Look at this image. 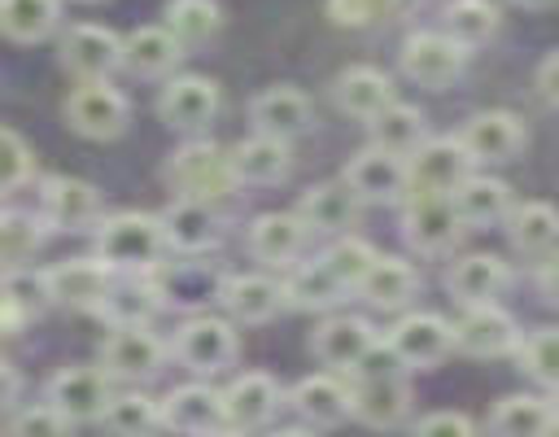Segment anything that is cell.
<instances>
[{
    "label": "cell",
    "instance_id": "cell-55",
    "mask_svg": "<svg viewBox=\"0 0 559 437\" xmlns=\"http://www.w3.org/2000/svg\"><path fill=\"white\" fill-rule=\"evenodd\" d=\"M271 437H314V433H306V428H280V433H271Z\"/></svg>",
    "mask_w": 559,
    "mask_h": 437
},
{
    "label": "cell",
    "instance_id": "cell-26",
    "mask_svg": "<svg viewBox=\"0 0 559 437\" xmlns=\"http://www.w3.org/2000/svg\"><path fill=\"white\" fill-rule=\"evenodd\" d=\"M306 232H310V227H306L297 214L271 210V214H258V218L249 223L245 245H249V253H253L258 262H266V267H288V262L301 253Z\"/></svg>",
    "mask_w": 559,
    "mask_h": 437
},
{
    "label": "cell",
    "instance_id": "cell-14",
    "mask_svg": "<svg viewBox=\"0 0 559 437\" xmlns=\"http://www.w3.org/2000/svg\"><path fill=\"white\" fill-rule=\"evenodd\" d=\"M341 179L354 188L358 201H397L411 188V166H406V157L367 144L362 153L349 157V166H345Z\"/></svg>",
    "mask_w": 559,
    "mask_h": 437
},
{
    "label": "cell",
    "instance_id": "cell-48",
    "mask_svg": "<svg viewBox=\"0 0 559 437\" xmlns=\"http://www.w3.org/2000/svg\"><path fill=\"white\" fill-rule=\"evenodd\" d=\"M397 4L402 0H328V17L349 31H371V26H384L397 13Z\"/></svg>",
    "mask_w": 559,
    "mask_h": 437
},
{
    "label": "cell",
    "instance_id": "cell-42",
    "mask_svg": "<svg viewBox=\"0 0 559 437\" xmlns=\"http://www.w3.org/2000/svg\"><path fill=\"white\" fill-rule=\"evenodd\" d=\"M371 144L384 149V153H397V157H411L419 144H424V114L415 105H389L376 122H371Z\"/></svg>",
    "mask_w": 559,
    "mask_h": 437
},
{
    "label": "cell",
    "instance_id": "cell-35",
    "mask_svg": "<svg viewBox=\"0 0 559 437\" xmlns=\"http://www.w3.org/2000/svg\"><path fill=\"white\" fill-rule=\"evenodd\" d=\"M489 433L493 437H550L555 433V411H550L546 398L511 393L489 411Z\"/></svg>",
    "mask_w": 559,
    "mask_h": 437
},
{
    "label": "cell",
    "instance_id": "cell-40",
    "mask_svg": "<svg viewBox=\"0 0 559 437\" xmlns=\"http://www.w3.org/2000/svg\"><path fill=\"white\" fill-rule=\"evenodd\" d=\"M61 22V0H0V31L13 44L48 39Z\"/></svg>",
    "mask_w": 559,
    "mask_h": 437
},
{
    "label": "cell",
    "instance_id": "cell-15",
    "mask_svg": "<svg viewBox=\"0 0 559 437\" xmlns=\"http://www.w3.org/2000/svg\"><path fill=\"white\" fill-rule=\"evenodd\" d=\"M520 328L498 306H467V315L454 323V350L467 358H502L520 350Z\"/></svg>",
    "mask_w": 559,
    "mask_h": 437
},
{
    "label": "cell",
    "instance_id": "cell-23",
    "mask_svg": "<svg viewBox=\"0 0 559 437\" xmlns=\"http://www.w3.org/2000/svg\"><path fill=\"white\" fill-rule=\"evenodd\" d=\"M223 406L236 433H253L280 411V385L266 371H245L223 389Z\"/></svg>",
    "mask_w": 559,
    "mask_h": 437
},
{
    "label": "cell",
    "instance_id": "cell-20",
    "mask_svg": "<svg viewBox=\"0 0 559 437\" xmlns=\"http://www.w3.org/2000/svg\"><path fill=\"white\" fill-rule=\"evenodd\" d=\"M162 227H166V240L175 253L183 258H201L218 245L223 236V223L214 214V205L205 201H188V197H175L166 210H162Z\"/></svg>",
    "mask_w": 559,
    "mask_h": 437
},
{
    "label": "cell",
    "instance_id": "cell-36",
    "mask_svg": "<svg viewBox=\"0 0 559 437\" xmlns=\"http://www.w3.org/2000/svg\"><path fill=\"white\" fill-rule=\"evenodd\" d=\"M157 306H162L157 284L127 275L122 284L109 288V297H105V306H100L96 315L109 319V328H148V319L157 315Z\"/></svg>",
    "mask_w": 559,
    "mask_h": 437
},
{
    "label": "cell",
    "instance_id": "cell-10",
    "mask_svg": "<svg viewBox=\"0 0 559 437\" xmlns=\"http://www.w3.org/2000/svg\"><path fill=\"white\" fill-rule=\"evenodd\" d=\"M162 358H166V345L148 328H114L100 345V371L127 385L153 380L162 371Z\"/></svg>",
    "mask_w": 559,
    "mask_h": 437
},
{
    "label": "cell",
    "instance_id": "cell-9",
    "mask_svg": "<svg viewBox=\"0 0 559 437\" xmlns=\"http://www.w3.org/2000/svg\"><path fill=\"white\" fill-rule=\"evenodd\" d=\"M467 48H459L445 31H415L402 44V74L419 87H445L463 74Z\"/></svg>",
    "mask_w": 559,
    "mask_h": 437
},
{
    "label": "cell",
    "instance_id": "cell-4",
    "mask_svg": "<svg viewBox=\"0 0 559 437\" xmlns=\"http://www.w3.org/2000/svg\"><path fill=\"white\" fill-rule=\"evenodd\" d=\"M472 153L463 149L459 135H441V140H424L406 166H411V192H445L454 197L467 179H472Z\"/></svg>",
    "mask_w": 559,
    "mask_h": 437
},
{
    "label": "cell",
    "instance_id": "cell-18",
    "mask_svg": "<svg viewBox=\"0 0 559 437\" xmlns=\"http://www.w3.org/2000/svg\"><path fill=\"white\" fill-rule=\"evenodd\" d=\"M48 402L66 415V420H100L114 402L109 393V376L100 367H61L48 380Z\"/></svg>",
    "mask_w": 559,
    "mask_h": 437
},
{
    "label": "cell",
    "instance_id": "cell-43",
    "mask_svg": "<svg viewBox=\"0 0 559 437\" xmlns=\"http://www.w3.org/2000/svg\"><path fill=\"white\" fill-rule=\"evenodd\" d=\"M223 26V13L214 0H166V31L179 44H205Z\"/></svg>",
    "mask_w": 559,
    "mask_h": 437
},
{
    "label": "cell",
    "instance_id": "cell-24",
    "mask_svg": "<svg viewBox=\"0 0 559 437\" xmlns=\"http://www.w3.org/2000/svg\"><path fill=\"white\" fill-rule=\"evenodd\" d=\"M249 118H253L258 135L293 140L310 127V101H306V92H297L288 83H275V87H266L249 101Z\"/></svg>",
    "mask_w": 559,
    "mask_h": 437
},
{
    "label": "cell",
    "instance_id": "cell-41",
    "mask_svg": "<svg viewBox=\"0 0 559 437\" xmlns=\"http://www.w3.org/2000/svg\"><path fill=\"white\" fill-rule=\"evenodd\" d=\"M441 31L459 48H480L498 31V4H489V0H450L445 17H441Z\"/></svg>",
    "mask_w": 559,
    "mask_h": 437
},
{
    "label": "cell",
    "instance_id": "cell-11",
    "mask_svg": "<svg viewBox=\"0 0 559 437\" xmlns=\"http://www.w3.org/2000/svg\"><path fill=\"white\" fill-rule=\"evenodd\" d=\"M175 358L188 367V371H197V376H214V371H223V367H231V358H236V332H231V323H223V319H210V315H197V319H188L179 332H175Z\"/></svg>",
    "mask_w": 559,
    "mask_h": 437
},
{
    "label": "cell",
    "instance_id": "cell-38",
    "mask_svg": "<svg viewBox=\"0 0 559 437\" xmlns=\"http://www.w3.org/2000/svg\"><path fill=\"white\" fill-rule=\"evenodd\" d=\"M162 267H166V262H162ZM153 284H157L162 302L201 306V302H210V297H223V284H227V280H218L205 262H175V267H166Z\"/></svg>",
    "mask_w": 559,
    "mask_h": 437
},
{
    "label": "cell",
    "instance_id": "cell-8",
    "mask_svg": "<svg viewBox=\"0 0 559 437\" xmlns=\"http://www.w3.org/2000/svg\"><path fill=\"white\" fill-rule=\"evenodd\" d=\"M354 420H362L367 428H397L411 415V385L402 371H354Z\"/></svg>",
    "mask_w": 559,
    "mask_h": 437
},
{
    "label": "cell",
    "instance_id": "cell-56",
    "mask_svg": "<svg viewBox=\"0 0 559 437\" xmlns=\"http://www.w3.org/2000/svg\"><path fill=\"white\" fill-rule=\"evenodd\" d=\"M550 411H555V428H559V389H555V398H550Z\"/></svg>",
    "mask_w": 559,
    "mask_h": 437
},
{
    "label": "cell",
    "instance_id": "cell-21",
    "mask_svg": "<svg viewBox=\"0 0 559 437\" xmlns=\"http://www.w3.org/2000/svg\"><path fill=\"white\" fill-rule=\"evenodd\" d=\"M332 96H336V109L349 114V118H362V122H376L393 101V79L376 66H349L336 74L332 83Z\"/></svg>",
    "mask_w": 559,
    "mask_h": 437
},
{
    "label": "cell",
    "instance_id": "cell-5",
    "mask_svg": "<svg viewBox=\"0 0 559 437\" xmlns=\"http://www.w3.org/2000/svg\"><path fill=\"white\" fill-rule=\"evenodd\" d=\"M384 350L402 367H432V363H441L454 350V328L441 315L415 310V315H402L384 332Z\"/></svg>",
    "mask_w": 559,
    "mask_h": 437
},
{
    "label": "cell",
    "instance_id": "cell-47",
    "mask_svg": "<svg viewBox=\"0 0 559 437\" xmlns=\"http://www.w3.org/2000/svg\"><path fill=\"white\" fill-rule=\"evenodd\" d=\"M323 262L332 267V275H336L345 288H358L362 275H367L371 262H376V249H371L367 240H358V236H345V240H336V245L323 253Z\"/></svg>",
    "mask_w": 559,
    "mask_h": 437
},
{
    "label": "cell",
    "instance_id": "cell-58",
    "mask_svg": "<svg viewBox=\"0 0 559 437\" xmlns=\"http://www.w3.org/2000/svg\"><path fill=\"white\" fill-rule=\"evenodd\" d=\"M214 437H245V433H214Z\"/></svg>",
    "mask_w": 559,
    "mask_h": 437
},
{
    "label": "cell",
    "instance_id": "cell-1",
    "mask_svg": "<svg viewBox=\"0 0 559 437\" xmlns=\"http://www.w3.org/2000/svg\"><path fill=\"white\" fill-rule=\"evenodd\" d=\"M170 240L162 227V214H140V210H122L100 218L96 227V258L122 275H153L162 271Z\"/></svg>",
    "mask_w": 559,
    "mask_h": 437
},
{
    "label": "cell",
    "instance_id": "cell-25",
    "mask_svg": "<svg viewBox=\"0 0 559 437\" xmlns=\"http://www.w3.org/2000/svg\"><path fill=\"white\" fill-rule=\"evenodd\" d=\"M511 284V271L493 253H467L445 271V288L463 306H493V297Z\"/></svg>",
    "mask_w": 559,
    "mask_h": 437
},
{
    "label": "cell",
    "instance_id": "cell-45",
    "mask_svg": "<svg viewBox=\"0 0 559 437\" xmlns=\"http://www.w3.org/2000/svg\"><path fill=\"white\" fill-rule=\"evenodd\" d=\"M44 240V218L26 214V210H4L0 214V253H4V271L22 267Z\"/></svg>",
    "mask_w": 559,
    "mask_h": 437
},
{
    "label": "cell",
    "instance_id": "cell-29",
    "mask_svg": "<svg viewBox=\"0 0 559 437\" xmlns=\"http://www.w3.org/2000/svg\"><path fill=\"white\" fill-rule=\"evenodd\" d=\"M183 44L166 26H140L122 39V70L135 79H162L179 66Z\"/></svg>",
    "mask_w": 559,
    "mask_h": 437
},
{
    "label": "cell",
    "instance_id": "cell-22",
    "mask_svg": "<svg viewBox=\"0 0 559 437\" xmlns=\"http://www.w3.org/2000/svg\"><path fill=\"white\" fill-rule=\"evenodd\" d=\"M44 223L57 232L100 227V192L87 179H48L44 184Z\"/></svg>",
    "mask_w": 559,
    "mask_h": 437
},
{
    "label": "cell",
    "instance_id": "cell-33",
    "mask_svg": "<svg viewBox=\"0 0 559 437\" xmlns=\"http://www.w3.org/2000/svg\"><path fill=\"white\" fill-rule=\"evenodd\" d=\"M52 302V288H48V271H35V267H9L4 271V336H17V328L26 319H35L44 306Z\"/></svg>",
    "mask_w": 559,
    "mask_h": 437
},
{
    "label": "cell",
    "instance_id": "cell-37",
    "mask_svg": "<svg viewBox=\"0 0 559 437\" xmlns=\"http://www.w3.org/2000/svg\"><path fill=\"white\" fill-rule=\"evenodd\" d=\"M454 205H459L463 223H472V227L507 223V214L515 210V205H511V188H507L502 179H489V175H472V179L454 192Z\"/></svg>",
    "mask_w": 559,
    "mask_h": 437
},
{
    "label": "cell",
    "instance_id": "cell-27",
    "mask_svg": "<svg viewBox=\"0 0 559 437\" xmlns=\"http://www.w3.org/2000/svg\"><path fill=\"white\" fill-rule=\"evenodd\" d=\"M218 302H223L227 315L240 319V323H266V319H275V315L284 310L288 288H284L280 280H271V275H227Z\"/></svg>",
    "mask_w": 559,
    "mask_h": 437
},
{
    "label": "cell",
    "instance_id": "cell-39",
    "mask_svg": "<svg viewBox=\"0 0 559 437\" xmlns=\"http://www.w3.org/2000/svg\"><path fill=\"white\" fill-rule=\"evenodd\" d=\"M284 288H288V302H293V306H301V310H332V306H336V302H345V293H349V288L332 275V267H328L323 258L293 267Z\"/></svg>",
    "mask_w": 559,
    "mask_h": 437
},
{
    "label": "cell",
    "instance_id": "cell-19",
    "mask_svg": "<svg viewBox=\"0 0 559 437\" xmlns=\"http://www.w3.org/2000/svg\"><path fill=\"white\" fill-rule=\"evenodd\" d=\"M459 140H463V149H467L476 162H511V157L524 149L528 131H524V122H520L515 114H507V109H480V114H472V118L463 122Z\"/></svg>",
    "mask_w": 559,
    "mask_h": 437
},
{
    "label": "cell",
    "instance_id": "cell-54",
    "mask_svg": "<svg viewBox=\"0 0 559 437\" xmlns=\"http://www.w3.org/2000/svg\"><path fill=\"white\" fill-rule=\"evenodd\" d=\"M0 367H4V402H9V406H13V402H17V367H13V363H9V358H4V363H0Z\"/></svg>",
    "mask_w": 559,
    "mask_h": 437
},
{
    "label": "cell",
    "instance_id": "cell-31",
    "mask_svg": "<svg viewBox=\"0 0 559 437\" xmlns=\"http://www.w3.org/2000/svg\"><path fill=\"white\" fill-rule=\"evenodd\" d=\"M297 218L310 227V232H345L354 227L358 218V197L345 179H332V184H314L301 192L297 201Z\"/></svg>",
    "mask_w": 559,
    "mask_h": 437
},
{
    "label": "cell",
    "instance_id": "cell-46",
    "mask_svg": "<svg viewBox=\"0 0 559 437\" xmlns=\"http://www.w3.org/2000/svg\"><path fill=\"white\" fill-rule=\"evenodd\" d=\"M515 354H520V367H524L533 380L559 389V328H537V332H528Z\"/></svg>",
    "mask_w": 559,
    "mask_h": 437
},
{
    "label": "cell",
    "instance_id": "cell-7",
    "mask_svg": "<svg viewBox=\"0 0 559 437\" xmlns=\"http://www.w3.org/2000/svg\"><path fill=\"white\" fill-rule=\"evenodd\" d=\"M61 114H66L70 131H79L87 140H114V135H122V127L131 118V105L109 83H79L66 96V109Z\"/></svg>",
    "mask_w": 559,
    "mask_h": 437
},
{
    "label": "cell",
    "instance_id": "cell-16",
    "mask_svg": "<svg viewBox=\"0 0 559 437\" xmlns=\"http://www.w3.org/2000/svg\"><path fill=\"white\" fill-rule=\"evenodd\" d=\"M48 288L57 306L70 310H100L109 288H114V267H105L100 258H70L48 267Z\"/></svg>",
    "mask_w": 559,
    "mask_h": 437
},
{
    "label": "cell",
    "instance_id": "cell-12",
    "mask_svg": "<svg viewBox=\"0 0 559 437\" xmlns=\"http://www.w3.org/2000/svg\"><path fill=\"white\" fill-rule=\"evenodd\" d=\"M162 424L183 437H214L227 424L223 393L210 385H179L162 398Z\"/></svg>",
    "mask_w": 559,
    "mask_h": 437
},
{
    "label": "cell",
    "instance_id": "cell-34",
    "mask_svg": "<svg viewBox=\"0 0 559 437\" xmlns=\"http://www.w3.org/2000/svg\"><path fill=\"white\" fill-rule=\"evenodd\" d=\"M231 162L240 184H280L293 166V149L280 135H249L231 149Z\"/></svg>",
    "mask_w": 559,
    "mask_h": 437
},
{
    "label": "cell",
    "instance_id": "cell-6",
    "mask_svg": "<svg viewBox=\"0 0 559 437\" xmlns=\"http://www.w3.org/2000/svg\"><path fill=\"white\" fill-rule=\"evenodd\" d=\"M61 66L79 79V83H109V74L122 66V39L109 26H70L57 44Z\"/></svg>",
    "mask_w": 559,
    "mask_h": 437
},
{
    "label": "cell",
    "instance_id": "cell-17",
    "mask_svg": "<svg viewBox=\"0 0 559 437\" xmlns=\"http://www.w3.org/2000/svg\"><path fill=\"white\" fill-rule=\"evenodd\" d=\"M310 350L323 367L332 371H358L367 363V354L376 350V332L367 319H354V315H336V319H323L310 336Z\"/></svg>",
    "mask_w": 559,
    "mask_h": 437
},
{
    "label": "cell",
    "instance_id": "cell-13",
    "mask_svg": "<svg viewBox=\"0 0 559 437\" xmlns=\"http://www.w3.org/2000/svg\"><path fill=\"white\" fill-rule=\"evenodd\" d=\"M157 114H162V122L170 131H201L218 114V83L201 79V74H179V79H170L162 87Z\"/></svg>",
    "mask_w": 559,
    "mask_h": 437
},
{
    "label": "cell",
    "instance_id": "cell-44",
    "mask_svg": "<svg viewBox=\"0 0 559 437\" xmlns=\"http://www.w3.org/2000/svg\"><path fill=\"white\" fill-rule=\"evenodd\" d=\"M100 424L109 437H148V428L162 424V402H153L148 393H118Z\"/></svg>",
    "mask_w": 559,
    "mask_h": 437
},
{
    "label": "cell",
    "instance_id": "cell-52",
    "mask_svg": "<svg viewBox=\"0 0 559 437\" xmlns=\"http://www.w3.org/2000/svg\"><path fill=\"white\" fill-rule=\"evenodd\" d=\"M537 92H542L550 105H559V52H550V57L537 66Z\"/></svg>",
    "mask_w": 559,
    "mask_h": 437
},
{
    "label": "cell",
    "instance_id": "cell-3",
    "mask_svg": "<svg viewBox=\"0 0 559 437\" xmlns=\"http://www.w3.org/2000/svg\"><path fill=\"white\" fill-rule=\"evenodd\" d=\"M463 232V214L445 192H411L402 210V236L415 253H445Z\"/></svg>",
    "mask_w": 559,
    "mask_h": 437
},
{
    "label": "cell",
    "instance_id": "cell-2",
    "mask_svg": "<svg viewBox=\"0 0 559 437\" xmlns=\"http://www.w3.org/2000/svg\"><path fill=\"white\" fill-rule=\"evenodd\" d=\"M166 184L175 188V197H188V201H227L240 184L236 175V162L231 153H223L214 140H188L183 149L170 153L166 162Z\"/></svg>",
    "mask_w": 559,
    "mask_h": 437
},
{
    "label": "cell",
    "instance_id": "cell-49",
    "mask_svg": "<svg viewBox=\"0 0 559 437\" xmlns=\"http://www.w3.org/2000/svg\"><path fill=\"white\" fill-rule=\"evenodd\" d=\"M70 424H74V420H66L52 402H44V406L17 411V415L9 420V437H70Z\"/></svg>",
    "mask_w": 559,
    "mask_h": 437
},
{
    "label": "cell",
    "instance_id": "cell-53",
    "mask_svg": "<svg viewBox=\"0 0 559 437\" xmlns=\"http://www.w3.org/2000/svg\"><path fill=\"white\" fill-rule=\"evenodd\" d=\"M537 288H542V297H546L550 306H559V253L542 258V267H537Z\"/></svg>",
    "mask_w": 559,
    "mask_h": 437
},
{
    "label": "cell",
    "instance_id": "cell-50",
    "mask_svg": "<svg viewBox=\"0 0 559 437\" xmlns=\"http://www.w3.org/2000/svg\"><path fill=\"white\" fill-rule=\"evenodd\" d=\"M0 140H4V197H13V192L22 188V179L31 175L35 157H31L26 140H22L13 127H4V131H0Z\"/></svg>",
    "mask_w": 559,
    "mask_h": 437
},
{
    "label": "cell",
    "instance_id": "cell-57",
    "mask_svg": "<svg viewBox=\"0 0 559 437\" xmlns=\"http://www.w3.org/2000/svg\"><path fill=\"white\" fill-rule=\"evenodd\" d=\"M515 4H524V9H542V4H550V0H515Z\"/></svg>",
    "mask_w": 559,
    "mask_h": 437
},
{
    "label": "cell",
    "instance_id": "cell-51",
    "mask_svg": "<svg viewBox=\"0 0 559 437\" xmlns=\"http://www.w3.org/2000/svg\"><path fill=\"white\" fill-rule=\"evenodd\" d=\"M411 437H476V428L459 411H432L411 428Z\"/></svg>",
    "mask_w": 559,
    "mask_h": 437
},
{
    "label": "cell",
    "instance_id": "cell-28",
    "mask_svg": "<svg viewBox=\"0 0 559 437\" xmlns=\"http://www.w3.org/2000/svg\"><path fill=\"white\" fill-rule=\"evenodd\" d=\"M288 402L314 428H336V424H345L354 415V398H349V389L336 376H306V380H297Z\"/></svg>",
    "mask_w": 559,
    "mask_h": 437
},
{
    "label": "cell",
    "instance_id": "cell-32",
    "mask_svg": "<svg viewBox=\"0 0 559 437\" xmlns=\"http://www.w3.org/2000/svg\"><path fill=\"white\" fill-rule=\"evenodd\" d=\"M415 288H419L415 267H411L406 258H393V253H376L371 271H367L362 284H358L362 302H371V306H380V310H397V306H406V302L415 297Z\"/></svg>",
    "mask_w": 559,
    "mask_h": 437
},
{
    "label": "cell",
    "instance_id": "cell-30",
    "mask_svg": "<svg viewBox=\"0 0 559 437\" xmlns=\"http://www.w3.org/2000/svg\"><path fill=\"white\" fill-rule=\"evenodd\" d=\"M507 240L524 258H550L559 253V210L546 201H524L507 214Z\"/></svg>",
    "mask_w": 559,
    "mask_h": 437
}]
</instances>
